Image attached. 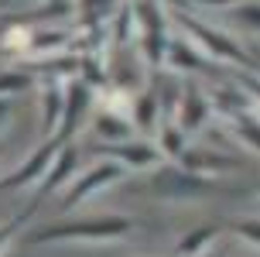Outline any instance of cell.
Wrapping results in <instances>:
<instances>
[{
    "mask_svg": "<svg viewBox=\"0 0 260 257\" xmlns=\"http://www.w3.org/2000/svg\"><path fill=\"white\" fill-rule=\"evenodd\" d=\"M137 223L130 216H92V219H62V223H48L38 226L24 237L27 247L55 244V240H117L127 237Z\"/></svg>",
    "mask_w": 260,
    "mask_h": 257,
    "instance_id": "6da1fadb",
    "label": "cell"
},
{
    "mask_svg": "<svg viewBox=\"0 0 260 257\" xmlns=\"http://www.w3.org/2000/svg\"><path fill=\"white\" fill-rule=\"evenodd\" d=\"M134 17H137V27H141V48L147 55L151 65L165 62V51H168V31H165V14L157 11L154 0H137L134 7Z\"/></svg>",
    "mask_w": 260,
    "mask_h": 257,
    "instance_id": "7a4b0ae2",
    "label": "cell"
},
{
    "mask_svg": "<svg viewBox=\"0 0 260 257\" xmlns=\"http://www.w3.org/2000/svg\"><path fill=\"white\" fill-rule=\"evenodd\" d=\"M89 103H92V86H89V82L79 79V82H72V86L65 90L62 117H58V124H55V130H52V137L58 144H69L79 134L82 120H86V113H89Z\"/></svg>",
    "mask_w": 260,
    "mask_h": 257,
    "instance_id": "3957f363",
    "label": "cell"
},
{
    "mask_svg": "<svg viewBox=\"0 0 260 257\" xmlns=\"http://www.w3.org/2000/svg\"><path fill=\"white\" fill-rule=\"evenodd\" d=\"M175 21H178V24H182L185 31H188V35L199 41V45H206V48L212 51L216 59H222V62H240V65L250 62V55L240 48V45H236L230 35H222V31H216V27H209V24H202V21H195V17H188L185 11L175 14Z\"/></svg>",
    "mask_w": 260,
    "mask_h": 257,
    "instance_id": "277c9868",
    "label": "cell"
},
{
    "mask_svg": "<svg viewBox=\"0 0 260 257\" xmlns=\"http://www.w3.org/2000/svg\"><path fill=\"white\" fill-rule=\"evenodd\" d=\"M127 175V168L120 165V161H100V165H92L89 172H82L76 182H72V189L65 192V199H62V209H72V206H79L82 199H89L92 192H100L103 185H110V182H120Z\"/></svg>",
    "mask_w": 260,
    "mask_h": 257,
    "instance_id": "5b68a950",
    "label": "cell"
},
{
    "mask_svg": "<svg viewBox=\"0 0 260 257\" xmlns=\"http://www.w3.org/2000/svg\"><path fill=\"white\" fill-rule=\"evenodd\" d=\"M58 148H62V144L55 141V137H48L38 151L27 158L24 165H17L11 175H4V179H0V192H14V189H24V185H31V182H41V175L52 168Z\"/></svg>",
    "mask_w": 260,
    "mask_h": 257,
    "instance_id": "8992f818",
    "label": "cell"
},
{
    "mask_svg": "<svg viewBox=\"0 0 260 257\" xmlns=\"http://www.w3.org/2000/svg\"><path fill=\"white\" fill-rule=\"evenodd\" d=\"M92 151L103 154V158H110V161H120L123 168H154L157 161H161V151H157L154 144L130 141V137H123V141H110V144H96Z\"/></svg>",
    "mask_w": 260,
    "mask_h": 257,
    "instance_id": "52a82bcc",
    "label": "cell"
},
{
    "mask_svg": "<svg viewBox=\"0 0 260 257\" xmlns=\"http://www.w3.org/2000/svg\"><path fill=\"white\" fill-rule=\"evenodd\" d=\"M76 168H79V148L76 144H62L58 148V154H55V168H48L45 175H41V189H38V195H35V203L27 206V209H38L48 195L62 185L65 179H72L76 175Z\"/></svg>",
    "mask_w": 260,
    "mask_h": 257,
    "instance_id": "ba28073f",
    "label": "cell"
},
{
    "mask_svg": "<svg viewBox=\"0 0 260 257\" xmlns=\"http://www.w3.org/2000/svg\"><path fill=\"white\" fill-rule=\"evenodd\" d=\"M206 117H209V103H206V96H202V90H199L195 82L185 86L182 106H178V127H182L185 134H192V130H199L206 124Z\"/></svg>",
    "mask_w": 260,
    "mask_h": 257,
    "instance_id": "9c48e42d",
    "label": "cell"
},
{
    "mask_svg": "<svg viewBox=\"0 0 260 257\" xmlns=\"http://www.w3.org/2000/svg\"><path fill=\"white\" fill-rule=\"evenodd\" d=\"M219 223H206V226H195L192 233H185L182 240H178V254L182 257H188V254H199L206 244H212L216 237H219Z\"/></svg>",
    "mask_w": 260,
    "mask_h": 257,
    "instance_id": "30bf717a",
    "label": "cell"
},
{
    "mask_svg": "<svg viewBox=\"0 0 260 257\" xmlns=\"http://www.w3.org/2000/svg\"><path fill=\"white\" fill-rule=\"evenodd\" d=\"M168 62L175 65V69H182V72H195V69H202V59L195 55L188 45H185L182 38H175V41H168Z\"/></svg>",
    "mask_w": 260,
    "mask_h": 257,
    "instance_id": "8fae6325",
    "label": "cell"
},
{
    "mask_svg": "<svg viewBox=\"0 0 260 257\" xmlns=\"http://www.w3.org/2000/svg\"><path fill=\"white\" fill-rule=\"evenodd\" d=\"M123 113H100L96 117V130H100V137H110V141H123V137H130V124L127 120H120Z\"/></svg>",
    "mask_w": 260,
    "mask_h": 257,
    "instance_id": "7c38bea8",
    "label": "cell"
},
{
    "mask_svg": "<svg viewBox=\"0 0 260 257\" xmlns=\"http://www.w3.org/2000/svg\"><path fill=\"white\" fill-rule=\"evenodd\" d=\"M154 117H157V100H154V93H144L141 100L134 103V124L141 130H151L154 127Z\"/></svg>",
    "mask_w": 260,
    "mask_h": 257,
    "instance_id": "4fadbf2b",
    "label": "cell"
},
{
    "mask_svg": "<svg viewBox=\"0 0 260 257\" xmlns=\"http://www.w3.org/2000/svg\"><path fill=\"white\" fill-rule=\"evenodd\" d=\"M58 117H62V90L52 82V86L45 90V120H41V124H45V134H52V130H55Z\"/></svg>",
    "mask_w": 260,
    "mask_h": 257,
    "instance_id": "5bb4252c",
    "label": "cell"
},
{
    "mask_svg": "<svg viewBox=\"0 0 260 257\" xmlns=\"http://www.w3.org/2000/svg\"><path fill=\"white\" fill-rule=\"evenodd\" d=\"M161 154H171V158H182L185 151V130L178 127V124H165V130H161V148H157Z\"/></svg>",
    "mask_w": 260,
    "mask_h": 257,
    "instance_id": "9a60e30c",
    "label": "cell"
},
{
    "mask_svg": "<svg viewBox=\"0 0 260 257\" xmlns=\"http://www.w3.org/2000/svg\"><path fill=\"white\" fill-rule=\"evenodd\" d=\"M31 38H24V48L27 51H41V48H58L69 41L65 31H27Z\"/></svg>",
    "mask_w": 260,
    "mask_h": 257,
    "instance_id": "2e32d148",
    "label": "cell"
},
{
    "mask_svg": "<svg viewBox=\"0 0 260 257\" xmlns=\"http://www.w3.org/2000/svg\"><path fill=\"white\" fill-rule=\"evenodd\" d=\"M21 90H31V76L21 72L14 65V72H0V93H21Z\"/></svg>",
    "mask_w": 260,
    "mask_h": 257,
    "instance_id": "e0dca14e",
    "label": "cell"
},
{
    "mask_svg": "<svg viewBox=\"0 0 260 257\" xmlns=\"http://www.w3.org/2000/svg\"><path fill=\"white\" fill-rule=\"evenodd\" d=\"M233 127H236V134L243 137V141L257 151V144H260V137H257V120L253 117H247V113H240V117H233Z\"/></svg>",
    "mask_w": 260,
    "mask_h": 257,
    "instance_id": "ac0fdd59",
    "label": "cell"
},
{
    "mask_svg": "<svg viewBox=\"0 0 260 257\" xmlns=\"http://www.w3.org/2000/svg\"><path fill=\"white\" fill-rule=\"evenodd\" d=\"M31 216H35V209H24L21 216H14L11 223H4V226H0V250H4V247L11 244L14 237H17V230H21V226H24V223H27Z\"/></svg>",
    "mask_w": 260,
    "mask_h": 257,
    "instance_id": "d6986e66",
    "label": "cell"
},
{
    "mask_svg": "<svg viewBox=\"0 0 260 257\" xmlns=\"http://www.w3.org/2000/svg\"><path fill=\"white\" fill-rule=\"evenodd\" d=\"M233 230L240 233V237H247L250 244H257V240H260V230H257V219H240V223H233Z\"/></svg>",
    "mask_w": 260,
    "mask_h": 257,
    "instance_id": "ffe728a7",
    "label": "cell"
},
{
    "mask_svg": "<svg viewBox=\"0 0 260 257\" xmlns=\"http://www.w3.org/2000/svg\"><path fill=\"white\" fill-rule=\"evenodd\" d=\"M240 21L250 24V31H257V4H247V11H240Z\"/></svg>",
    "mask_w": 260,
    "mask_h": 257,
    "instance_id": "44dd1931",
    "label": "cell"
},
{
    "mask_svg": "<svg viewBox=\"0 0 260 257\" xmlns=\"http://www.w3.org/2000/svg\"><path fill=\"white\" fill-rule=\"evenodd\" d=\"M7 117H11V100H4V96H0V124H4Z\"/></svg>",
    "mask_w": 260,
    "mask_h": 257,
    "instance_id": "7402d4cb",
    "label": "cell"
},
{
    "mask_svg": "<svg viewBox=\"0 0 260 257\" xmlns=\"http://www.w3.org/2000/svg\"><path fill=\"white\" fill-rule=\"evenodd\" d=\"M199 4H206V7H230L236 0H199Z\"/></svg>",
    "mask_w": 260,
    "mask_h": 257,
    "instance_id": "603a6c76",
    "label": "cell"
},
{
    "mask_svg": "<svg viewBox=\"0 0 260 257\" xmlns=\"http://www.w3.org/2000/svg\"><path fill=\"white\" fill-rule=\"evenodd\" d=\"M202 257H226V254H222V250H219V254H216V250H212V254H202Z\"/></svg>",
    "mask_w": 260,
    "mask_h": 257,
    "instance_id": "cb8c5ba5",
    "label": "cell"
},
{
    "mask_svg": "<svg viewBox=\"0 0 260 257\" xmlns=\"http://www.w3.org/2000/svg\"><path fill=\"white\" fill-rule=\"evenodd\" d=\"M0 24H4V11H0Z\"/></svg>",
    "mask_w": 260,
    "mask_h": 257,
    "instance_id": "d4e9b609",
    "label": "cell"
},
{
    "mask_svg": "<svg viewBox=\"0 0 260 257\" xmlns=\"http://www.w3.org/2000/svg\"><path fill=\"white\" fill-rule=\"evenodd\" d=\"M4 4H7V0H4Z\"/></svg>",
    "mask_w": 260,
    "mask_h": 257,
    "instance_id": "484cf974",
    "label": "cell"
}]
</instances>
